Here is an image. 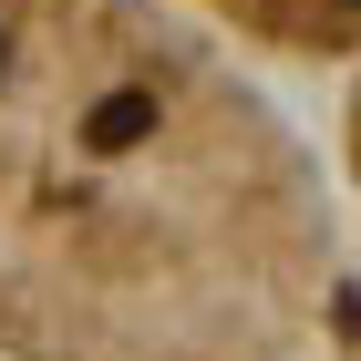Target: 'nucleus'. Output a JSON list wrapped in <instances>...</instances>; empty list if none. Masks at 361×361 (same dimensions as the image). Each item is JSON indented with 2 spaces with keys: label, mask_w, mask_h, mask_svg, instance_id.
I'll list each match as a JSON object with an SVG mask.
<instances>
[{
  "label": "nucleus",
  "mask_w": 361,
  "mask_h": 361,
  "mask_svg": "<svg viewBox=\"0 0 361 361\" xmlns=\"http://www.w3.org/2000/svg\"><path fill=\"white\" fill-rule=\"evenodd\" d=\"M145 135H155V93H104L93 124H83V145H104V155H124V145H145Z\"/></svg>",
  "instance_id": "1"
}]
</instances>
